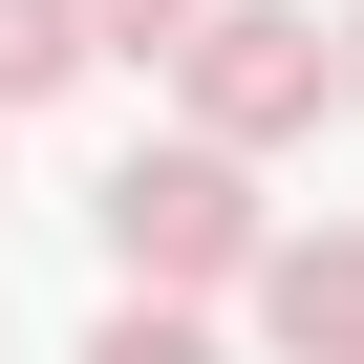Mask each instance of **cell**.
I'll return each instance as SVG.
<instances>
[{"instance_id": "cell-1", "label": "cell", "mask_w": 364, "mask_h": 364, "mask_svg": "<svg viewBox=\"0 0 364 364\" xmlns=\"http://www.w3.org/2000/svg\"><path fill=\"white\" fill-rule=\"evenodd\" d=\"M86 236H107V279H150V300H236L279 215H257V150L171 129V150H129L107 193H86Z\"/></svg>"}, {"instance_id": "cell-2", "label": "cell", "mask_w": 364, "mask_h": 364, "mask_svg": "<svg viewBox=\"0 0 364 364\" xmlns=\"http://www.w3.org/2000/svg\"><path fill=\"white\" fill-rule=\"evenodd\" d=\"M171 86H193L215 150H300L343 107V22H321V0H215V22L171 43Z\"/></svg>"}, {"instance_id": "cell-3", "label": "cell", "mask_w": 364, "mask_h": 364, "mask_svg": "<svg viewBox=\"0 0 364 364\" xmlns=\"http://www.w3.org/2000/svg\"><path fill=\"white\" fill-rule=\"evenodd\" d=\"M257 343L279 364H364V215H321V236H257Z\"/></svg>"}, {"instance_id": "cell-4", "label": "cell", "mask_w": 364, "mask_h": 364, "mask_svg": "<svg viewBox=\"0 0 364 364\" xmlns=\"http://www.w3.org/2000/svg\"><path fill=\"white\" fill-rule=\"evenodd\" d=\"M107 65V22H86V0H0V129H22V107H65Z\"/></svg>"}, {"instance_id": "cell-5", "label": "cell", "mask_w": 364, "mask_h": 364, "mask_svg": "<svg viewBox=\"0 0 364 364\" xmlns=\"http://www.w3.org/2000/svg\"><path fill=\"white\" fill-rule=\"evenodd\" d=\"M86 364H215V321H193V300H150V279H129V300L86 321Z\"/></svg>"}, {"instance_id": "cell-6", "label": "cell", "mask_w": 364, "mask_h": 364, "mask_svg": "<svg viewBox=\"0 0 364 364\" xmlns=\"http://www.w3.org/2000/svg\"><path fill=\"white\" fill-rule=\"evenodd\" d=\"M86 22H107V43H150V65H171V43H193V22H215V0H86Z\"/></svg>"}, {"instance_id": "cell-7", "label": "cell", "mask_w": 364, "mask_h": 364, "mask_svg": "<svg viewBox=\"0 0 364 364\" xmlns=\"http://www.w3.org/2000/svg\"><path fill=\"white\" fill-rule=\"evenodd\" d=\"M343 86H364V22H343Z\"/></svg>"}]
</instances>
